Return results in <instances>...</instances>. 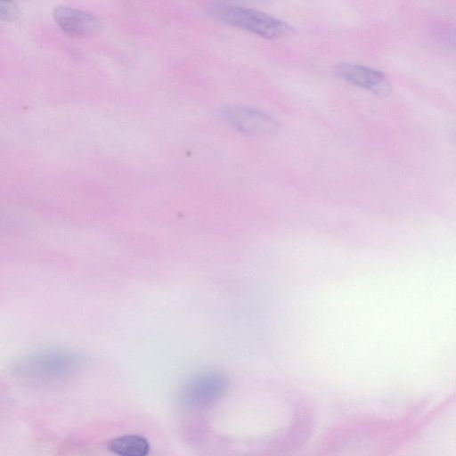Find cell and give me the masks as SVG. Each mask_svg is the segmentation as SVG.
I'll return each instance as SVG.
<instances>
[{
    "instance_id": "ba28073f",
    "label": "cell",
    "mask_w": 456,
    "mask_h": 456,
    "mask_svg": "<svg viewBox=\"0 0 456 456\" xmlns=\"http://www.w3.org/2000/svg\"><path fill=\"white\" fill-rule=\"evenodd\" d=\"M20 16L18 5L12 0H0V20L14 21Z\"/></svg>"
},
{
    "instance_id": "5b68a950",
    "label": "cell",
    "mask_w": 456,
    "mask_h": 456,
    "mask_svg": "<svg viewBox=\"0 0 456 456\" xmlns=\"http://www.w3.org/2000/svg\"><path fill=\"white\" fill-rule=\"evenodd\" d=\"M335 73L340 78L379 96H387L392 91L391 84L385 74L361 64L341 62L335 67Z\"/></svg>"
},
{
    "instance_id": "3957f363",
    "label": "cell",
    "mask_w": 456,
    "mask_h": 456,
    "mask_svg": "<svg viewBox=\"0 0 456 456\" xmlns=\"http://www.w3.org/2000/svg\"><path fill=\"white\" fill-rule=\"evenodd\" d=\"M224 119L240 133L252 136L268 135L276 123L265 113L246 106H228L222 111Z\"/></svg>"
},
{
    "instance_id": "8992f818",
    "label": "cell",
    "mask_w": 456,
    "mask_h": 456,
    "mask_svg": "<svg viewBox=\"0 0 456 456\" xmlns=\"http://www.w3.org/2000/svg\"><path fill=\"white\" fill-rule=\"evenodd\" d=\"M53 18L65 34L72 37L92 36L102 28L101 20L94 14L69 6H56Z\"/></svg>"
},
{
    "instance_id": "6da1fadb",
    "label": "cell",
    "mask_w": 456,
    "mask_h": 456,
    "mask_svg": "<svg viewBox=\"0 0 456 456\" xmlns=\"http://www.w3.org/2000/svg\"><path fill=\"white\" fill-rule=\"evenodd\" d=\"M80 365L81 357L77 354L62 348H49L21 357L15 362L11 371L21 380L47 384L71 376Z\"/></svg>"
},
{
    "instance_id": "52a82bcc",
    "label": "cell",
    "mask_w": 456,
    "mask_h": 456,
    "mask_svg": "<svg viewBox=\"0 0 456 456\" xmlns=\"http://www.w3.org/2000/svg\"><path fill=\"white\" fill-rule=\"evenodd\" d=\"M107 447L111 452L121 456H144L150 451L147 439L136 435L116 437L108 443Z\"/></svg>"
},
{
    "instance_id": "7a4b0ae2",
    "label": "cell",
    "mask_w": 456,
    "mask_h": 456,
    "mask_svg": "<svg viewBox=\"0 0 456 456\" xmlns=\"http://www.w3.org/2000/svg\"><path fill=\"white\" fill-rule=\"evenodd\" d=\"M209 14L226 25L266 39L294 34V28L286 21L248 7L216 4L209 7Z\"/></svg>"
},
{
    "instance_id": "277c9868",
    "label": "cell",
    "mask_w": 456,
    "mask_h": 456,
    "mask_svg": "<svg viewBox=\"0 0 456 456\" xmlns=\"http://www.w3.org/2000/svg\"><path fill=\"white\" fill-rule=\"evenodd\" d=\"M227 386V379L220 373L201 374L185 386L182 400L188 406L202 407L222 395Z\"/></svg>"
}]
</instances>
